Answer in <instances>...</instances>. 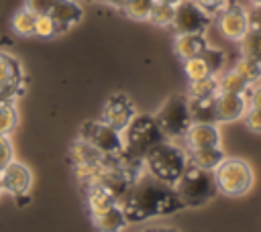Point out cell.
<instances>
[{
	"instance_id": "cell-1",
	"label": "cell",
	"mask_w": 261,
	"mask_h": 232,
	"mask_svg": "<svg viewBox=\"0 0 261 232\" xmlns=\"http://www.w3.org/2000/svg\"><path fill=\"white\" fill-rule=\"evenodd\" d=\"M118 206L122 208L128 222H143L157 216H169L186 208L177 197L173 185L161 183L153 179L149 173L147 177L139 175L128 185L124 195L118 199Z\"/></svg>"
},
{
	"instance_id": "cell-2",
	"label": "cell",
	"mask_w": 261,
	"mask_h": 232,
	"mask_svg": "<svg viewBox=\"0 0 261 232\" xmlns=\"http://www.w3.org/2000/svg\"><path fill=\"white\" fill-rule=\"evenodd\" d=\"M165 140V134L161 132L155 116L149 114H135V118L128 122V126L122 130V161L139 171H145L143 159L145 155L157 144Z\"/></svg>"
},
{
	"instance_id": "cell-3",
	"label": "cell",
	"mask_w": 261,
	"mask_h": 232,
	"mask_svg": "<svg viewBox=\"0 0 261 232\" xmlns=\"http://www.w3.org/2000/svg\"><path fill=\"white\" fill-rule=\"evenodd\" d=\"M143 167L153 179L167 185H175V181L188 167V153L179 144L165 138L145 155Z\"/></svg>"
},
{
	"instance_id": "cell-4",
	"label": "cell",
	"mask_w": 261,
	"mask_h": 232,
	"mask_svg": "<svg viewBox=\"0 0 261 232\" xmlns=\"http://www.w3.org/2000/svg\"><path fill=\"white\" fill-rule=\"evenodd\" d=\"M173 189H175L177 197L181 199V204L186 208L204 206L206 201H210L218 193V187H216L212 171L194 167L190 163H188L186 171L181 173V177L175 181Z\"/></svg>"
},
{
	"instance_id": "cell-5",
	"label": "cell",
	"mask_w": 261,
	"mask_h": 232,
	"mask_svg": "<svg viewBox=\"0 0 261 232\" xmlns=\"http://www.w3.org/2000/svg\"><path fill=\"white\" fill-rule=\"evenodd\" d=\"M212 175H214L218 191L222 195H228V197H239V195L247 193L253 185L251 165L243 159H237V157H230V159L224 157L216 165Z\"/></svg>"
},
{
	"instance_id": "cell-6",
	"label": "cell",
	"mask_w": 261,
	"mask_h": 232,
	"mask_svg": "<svg viewBox=\"0 0 261 232\" xmlns=\"http://www.w3.org/2000/svg\"><path fill=\"white\" fill-rule=\"evenodd\" d=\"M155 120L161 132L165 134V138H184L192 124L188 96H179V94L169 96L157 110Z\"/></svg>"
},
{
	"instance_id": "cell-7",
	"label": "cell",
	"mask_w": 261,
	"mask_h": 232,
	"mask_svg": "<svg viewBox=\"0 0 261 232\" xmlns=\"http://www.w3.org/2000/svg\"><path fill=\"white\" fill-rule=\"evenodd\" d=\"M77 138L88 142L90 147H94L102 155L118 157L122 153V132H118L116 128H112L104 120H88V122H84L82 128H80Z\"/></svg>"
},
{
	"instance_id": "cell-8",
	"label": "cell",
	"mask_w": 261,
	"mask_h": 232,
	"mask_svg": "<svg viewBox=\"0 0 261 232\" xmlns=\"http://www.w3.org/2000/svg\"><path fill=\"white\" fill-rule=\"evenodd\" d=\"M216 26L218 33L228 39L239 43L245 33L249 31V16H247V8L241 6L239 2H228L218 14H216Z\"/></svg>"
},
{
	"instance_id": "cell-9",
	"label": "cell",
	"mask_w": 261,
	"mask_h": 232,
	"mask_svg": "<svg viewBox=\"0 0 261 232\" xmlns=\"http://www.w3.org/2000/svg\"><path fill=\"white\" fill-rule=\"evenodd\" d=\"M210 22L212 16H208L194 0H181L175 6L171 28L175 33H204Z\"/></svg>"
},
{
	"instance_id": "cell-10",
	"label": "cell",
	"mask_w": 261,
	"mask_h": 232,
	"mask_svg": "<svg viewBox=\"0 0 261 232\" xmlns=\"http://www.w3.org/2000/svg\"><path fill=\"white\" fill-rule=\"evenodd\" d=\"M135 114H137V110H135V104L128 96L112 94L106 100L104 108H102V118L100 120H104L106 124H110L118 132H122L128 126V122L135 118Z\"/></svg>"
},
{
	"instance_id": "cell-11",
	"label": "cell",
	"mask_w": 261,
	"mask_h": 232,
	"mask_svg": "<svg viewBox=\"0 0 261 232\" xmlns=\"http://www.w3.org/2000/svg\"><path fill=\"white\" fill-rule=\"evenodd\" d=\"M0 185H2V191H8L16 199H20L22 195H27L31 191L33 173L27 165H22L18 161H10L0 171Z\"/></svg>"
},
{
	"instance_id": "cell-12",
	"label": "cell",
	"mask_w": 261,
	"mask_h": 232,
	"mask_svg": "<svg viewBox=\"0 0 261 232\" xmlns=\"http://www.w3.org/2000/svg\"><path fill=\"white\" fill-rule=\"evenodd\" d=\"M22 69L20 63L8 55L0 51V100H12L14 96L20 94L22 90Z\"/></svg>"
},
{
	"instance_id": "cell-13",
	"label": "cell",
	"mask_w": 261,
	"mask_h": 232,
	"mask_svg": "<svg viewBox=\"0 0 261 232\" xmlns=\"http://www.w3.org/2000/svg\"><path fill=\"white\" fill-rule=\"evenodd\" d=\"M249 104L245 94L218 92L216 94V122H234L245 116Z\"/></svg>"
},
{
	"instance_id": "cell-14",
	"label": "cell",
	"mask_w": 261,
	"mask_h": 232,
	"mask_svg": "<svg viewBox=\"0 0 261 232\" xmlns=\"http://www.w3.org/2000/svg\"><path fill=\"white\" fill-rule=\"evenodd\" d=\"M184 140L188 144V151L218 147L220 144V132H218L214 122H192Z\"/></svg>"
},
{
	"instance_id": "cell-15",
	"label": "cell",
	"mask_w": 261,
	"mask_h": 232,
	"mask_svg": "<svg viewBox=\"0 0 261 232\" xmlns=\"http://www.w3.org/2000/svg\"><path fill=\"white\" fill-rule=\"evenodd\" d=\"M49 16L57 22V26L61 28V33L69 31L73 24H77L84 16V10L80 6V2L75 0H55L51 10H49Z\"/></svg>"
},
{
	"instance_id": "cell-16",
	"label": "cell",
	"mask_w": 261,
	"mask_h": 232,
	"mask_svg": "<svg viewBox=\"0 0 261 232\" xmlns=\"http://www.w3.org/2000/svg\"><path fill=\"white\" fill-rule=\"evenodd\" d=\"M206 47H208V41L204 33H175L173 51L181 61L202 55Z\"/></svg>"
},
{
	"instance_id": "cell-17",
	"label": "cell",
	"mask_w": 261,
	"mask_h": 232,
	"mask_svg": "<svg viewBox=\"0 0 261 232\" xmlns=\"http://www.w3.org/2000/svg\"><path fill=\"white\" fill-rule=\"evenodd\" d=\"M82 191H84V199H86V206H88V210H90V216L104 212V210L110 208L112 204H118L116 197H114L102 183H88V185H82Z\"/></svg>"
},
{
	"instance_id": "cell-18",
	"label": "cell",
	"mask_w": 261,
	"mask_h": 232,
	"mask_svg": "<svg viewBox=\"0 0 261 232\" xmlns=\"http://www.w3.org/2000/svg\"><path fill=\"white\" fill-rule=\"evenodd\" d=\"M92 224H94V228L98 232H122L124 226L128 224V220H126L122 208L118 204H112L104 212L94 214L92 216Z\"/></svg>"
},
{
	"instance_id": "cell-19",
	"label": "cell",
	"mask_w": 261,
	"mask_h": 232,
	"mask_svg": "<svg viewBox=\"0 0 261 232\" xmlns=\"http://www.w3.org/2000/svg\"><path fill=\"white\" fill-rule=\"evenodd\" d=\"M192 122H216V96L208 98H188Z\"/></svg>"
},
{
	"instance_id": "cell-20",
	"label": "cell",
	"mask_w": 261,
	"mask_h": 232,
	"mask_svg": "<svg viewBox=\"0 0 261 232\" xmlns=\"http://www.w3.org/2000/svg\"><path fill=\"white\" fill-rule=\"evenodd\" d=\"M224 159V153L218 147H206V149H194V151H188V163L194 165V167H200V169H206V171H214L216 165Z\"/></svg>"
},
{
	"instance_id": "cell-21",
	"label": "cell",
	"mask_w": 261,
	"mask_h": 232,
	"mask_svg": "<svg viewBox=\"0 0 261 232\" xmlns=\"http://www.w3.org/2000/svg\"><path fill=\"white\" fill-rule=\"evenodd\" d=\"M35 22H37V14L27 6L18 8L10 18V26L18 37H35Z\"/></svg>"
},
{
	"instance_id": "cell-22",
	"label": "cell",
	"mask_w": 261,
	"mask_h": 232,
	"mask_svg": "<svg viewBox=\"0 0 261 232\" xmlns=\"http://www.w3.org/2000/svg\"><path fill=\"white\" fill-rule=\"evenodd\" d=\"M216 77H218V92H230V94H245L247 96V92L253 88L234 69H228L224 73H218Z\"/></svg>"
},
{
	"instance_id": "cell-23",
	"label": "cell",
	"mask_w": 261,
	"mask_h": 232,
	"mask_svg": "<svg viewBox=\"0 0 261 232\" xmlns=\"http://www.w3.org/2000/svg\"><path fill=\"white\" fill-rule=\"evenodd\" d=\"M239 49H241L243 57L261 63V33L259 31H247L245 37L239 41Z\"/></svg>"
},
{
	"instance_id": "cell-24",
	"label": "cell",
	"mask_w": 261,
	"mask_h": 232,
	"mask_svg": "<svg viewBox=\"0 0 261 232\" xmlns=\"http://www.w3.org/2000/svg\"><path fill=\"white\" fill-rule=\"evenodd\" d=\"M18 124V110L12 100H0V136H8Z\"/></svg>"
},
{
	"instance_id": "cell-25",
	"label": "cell",
	"mask_w": 261,
	"mask_h": 232,
	"mask_svg": "<svg viewBox=\"0 0 261 232\" xmlns=\"http://www.w3.org/2000/svg\"><path fill=\"white\" fill-rule=\"evenodd\" d=\"M218 94V77L208 75L204 79H194L188 83V98H208Z\"/></svg>"
},
{
	"instance_id": "cell-26",
	"label": "cell",
	"mask_w": 261,
	"mask_h": 232,
	"mask_svg": "<svg viewBox=\"0 0 261 232\" xmlns=\"http://www.w3.org/2000/svg\"><path fill=\"white\" fill-rule=\"evenodd\" d=\"M232 69L249 83V85H255L259 79H261V63L253 61V59H247V57H239L232 65Z\"/></svg>"
},
{
	"instance_id": "cell-27",
	"label": "cell",
	"mask_w": 261,
	"mask_h": 232,
	"mask_svg": "<svg viewBox=\"0 0 261 232\" xmlns=\"http://www.w3.org/2000/svg\"><path fill=\"white\" fill-rule=\"evenodd\" d=\"M184 71H186V75H188L190 81H194V79H204V77H208V75H214L212 69H210V65H208V61H206L202 55L192 57V59H186V61H184Z\"/></svg>"
},
{
	"instance_id": "cell-28",
	"label": "cell",
	"mask_w": 261,
	"mask_h": 232,
	"mask_svg": "<svg viewBox=\"0 0 261 232\" xmlns=\"http://www.w3.org/2000/svg\"><path fill=\"white\" fill-rule=\"evenodd\" d=\"M153 4H155V0H126L122 10L133 20H147Z\"/></svg>"
},
{
	"instance_id": "cell-29",
	"label": "cell",
	"mask_w": 261,
	"mask_h": 232,
	"mask_svg": "<svg viewBox=\"0 0 261 232\" xmlns=\"http://www.w3.org/2000/svg\"><path fill=\"white\" fill-rule=\"evenodd\" d=\"M173 12H175V6L155 2L147 20H149L151 24H155V26H171V22H173Z\"/></svg>"
},
{
	"instance_id": "cell-30",
	"label": "cell",
	"mask_w": 261,
	"mask_h": 232,
	"mask_svg": "<svg viewBox=\"0 0 261 232\" xmlns=\"http://www.w3.org/2000/svg\"><path fill=\"white\" fill-rule=\"evenodd\" d=\"M55 35H61V28L57 26V22L49 14H37L35 37H39V39H51Z\"/></svg>"
},
{
	"instance_id": "cell-31",
	"label": "cell",
	"mask_w": 261,
	"mask_h": 232,
	"mask_svg": "<svg viewBox=\"0 0 261 232\" xmlns=\"http://www.w3.org/2000/svg\"><path fill=\"white\" fill-rule=\"evenodd\" d=\"M194 2H196L208 16H216L230 0H194Z\"/></svg>"
},
{
	"instance_id": "cell-32",
	"label": "cell",
	"mask_w": 261,
	"mask_h": 232,
	"mask_svg": "<svg viewBox=\"0 0 261 232\" xmlns=\"http://www.w3.org/2000/svg\"><path fill=\"white\" fill-rule=\"evenodd\" d=\"M243 120H245V124H247L249 130L261 132V110H257V108H247Z\"/></svg>"
},
{
	"instance_id": "cell-33",
	"label": "cell",
	"mask_w": 261,
	"mask_h": 232,
	"mask_svg": "<svg viewBox=\"0 0 261 232\" xmlns=\"http://www.w3.org/2000/svg\"><path fill=\"white\" fill-rule=\"evenodd\" d=\"M55 0H24V6L33 10L35 14H49Z\"/></svg>"
},
{
	"instance_id": "cell-34",
	"label": "cell",
	"mask_w": 261,
	"mask_h": 232,
	"mask_svg": "<svg viewBox=\"0 0 261 232\" xmlns=\"http://www.w3.org/2000/svg\"><path fill=\"white\" fill-rule=\"evenodd\" d=\"M12 161V144L8 136H0V171Z\"/></svg>"
},
{
	"instance_id": "cell-35",
	"label": "cell",
	"mask_w": 261,
	"mask_h": 232,
	"mask_svg": "<svg viewBox=\"0 0 261 232\" xmlns=\"http://www.w3.org/2000/svg\"><path fill=\"white\" fill-rule=\"evenodd\" d=\"M247 16H249V31L261 33V4H253L247 10Z\"/></svg>"
},
{
	"instance_id": "cell-36",
	"label": "cell",
	"mask_w": 261,
	"mask_h": 232,
	"mask_svg": "<svg viewBox=\"0 0 261 232\" xmlns=\"http://www.w3.org/2000/svg\"><path fill=\"white\" fill-rule=\"evenodd\" d=\"M247 104H249V108L261 110V85H255L247 92Z\"/></svg>"
},
{
	"instance_id": "cell-37",
	"label": "cell",
	"mask_w": 261,
	"mask_h": 232,
	"mask_svg": "<svg viewBox=\"0 0 261 232\" xmlns=\"http://www.w3.org/2000/svg\"><path fill=\"white\" fill-rule=\"evenodd\" d=\"M98 2H104V4H108V6H114V8H122L126 0H98Z\"/></svg>"
},
{
	"instance_id": "cell-38",
	"label": "cell",
	"mask_w": 261,
	"mask_h": 232,
	"mask_svg": "<svg viewBox=\"0 0 261 232\" xmlns=\"http://www.w3.org/2000/svg\"><path fill=\"white\" fill-rule=\"evenodd\" d=\"M145 232H177L173 228H165V226H157V228H147Z\"/></svg>"
},
{
	"instance_id": "cell-39",
	"label": "cell",
	"mask_w": 261,
	"mask_h": 232,
	"mask_svg": "<svg viewBox=\"0 0 261 232\" xmlns=\"http://www.w3.org/2000/svg\"><path fill=\"white\" fill-rule=\"evenodd\" d=\"M155 2H161V4H169V6H177L181 0H155Z\"/></svg>"
},
{
	"instance_id": "cell-40",
	"label": "cell",
	"mask_w": 261,
	"mask_h": 232,
	"mask_svg": "<svg viewBox=\"0 0 261 232\" xmlns=\"http://www.w3.org/2000/svg\"><path fill=\"white\" fill-rule=\"evenodd\" d=\"M251 4H261V0H251Z\"/></svg>"
},
{
	"instance_id": "cell-41",
	"label": "cell",
	"mask_w": 261,
	"mask_h": 232,
	"mask_svg": "<svg viewBox=\"0 0 261 232\" xmlns=\"http://www.w3.org/2000/svg\"><path fill=\"white\" fill-rule=\"evenodd\" d=\"M0 191H2V185H0Z\"/></svg>"
}]
</instances>
